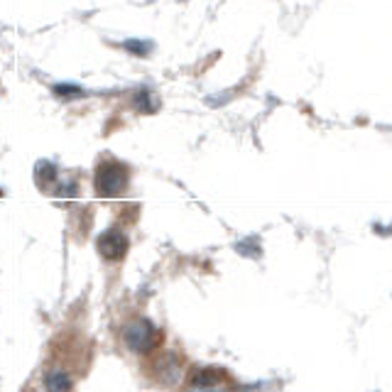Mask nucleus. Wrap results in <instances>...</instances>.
Segmentation results:
<instances>
[{"label":"nucleus","mask_w":392,"mask_h":392,"mask_svg":"<svg viewBox=\"0 0 392 392\" xmlns=\"http://www.w3.org/2000/svg\"><path fill=\"white\" fill-rule=\"evenodd\" d=\"M194 387H221L228 385V375L224 370H216V368H201V370L194 373V377H189Z\"/></svg>","instance_id":"4"},{"label":"nucleus","mask_w":392,"mask_h":392,"mask_svg":"<svg viewBox=\"0 0 392 392\" xmlns=\"http://www.w3.org/2000/svg\"><path fill=\"white\" fill-rule=\"evenodd\" d=\"M159 341H162V334H159V329L152 324V321L148 319H138L133 321V324L125 329V343L130 351L135 353H152L155 348L159 346Z\"/></svg>","instance_id":"2"},{"label":"nucleus","mask_w":392,"mask_h":392,"mask_svg":"<svg viewBox=\"0 0 392 392\" xmlns=\"http://www.w3.org/2000/svg\"><path fill=\"white\" fill-rule=\"evenodd\" d=\"M96 248L103 260H123L127 255V250H130V240L118 228H108L98 235Z\"/></svg>","instance_id":"3"},{"label":"nucleus","mask_w":392,"mask_h":392,"mask_svg":"<svg viewBox=\"0 0 392 392\" xmlns=\"http://www.w3.org/2000/svg\"><path fill=\"white\" fill-rule=\"evenodd\" d=\"M45 385H47V390H61V392H67V390H72V387H74V380H72V375H67V373L52 370V373H47Z\"/></svg>","instance_id":"5"},{"label":"nucleus","mask_w":392,"mask_h":392,"mask_svg":"<svg viewBox=\"0 0 392 392\" xmlns=\"http://www.w3.org/2000/svg\"><path fill=\"white\" fill-rule=\"evenodd\" d=\"M125 49L133 52V54H138V56H145L150 52V45H148V42H143V40H127Z\"/></svg>","instance_id":"6"},{"label":"nucleus","mask_w":392,"mask_h":392,"mask_svg":"<svg viewBox=\"0 0 392 392\" xmlns=\"http://www.w3.org/2000/svg\"><path fill=\"white\" fill-rule=\"evenodd\" d=\"M130 184V169L118 159H103L93 172V189L101 199L120 196Z\"/></svg>","instance_id":"1"}]
</instances>
